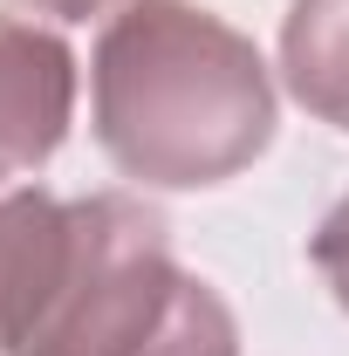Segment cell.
Segmentation results:
<instances>
[{
    "label": "cell",
    "mask_w": 349,
    "mask_h": 356,
    "mask_svg": "<svg viewBox=\"0 0 349 356\" xmlns=\"http://www.w3.org/2000/svg\"><path fill=\"white\" fill-rule=\"evenodd\" d=\"M76 117V48L42 21L0 14V185L35 178Z\"/></svg>",
    "instance_id": "3957f363"
},
{
    "label": "cell",
    "mask_w": 349,
    "mask_h": 356,
    "mask_svg": "<svg viewBox=\"0 0 349 356\" xmlns=\"http://www.w3.org/2000/svg\"><path fill=\"white\" fill-rule=\"evenodd\" d=\"M0 356H7V350H0Z\"/></svg>",
    "instance_id": "52a82bcc"
},
{
    "label": "cell",
    "mask_w": 349,
    "mask_h": 356,
    "mask_svg": "<svg viewBox=\"0 0 349 356\" xmlns=\"http://www.w3.org/2000/svg\"><path fill=\"white\" fill-rule=\"evenodd\" d=\"M21 7L55 14V21H89V14H117V7H131V0H21Z\"/></svg>",
    "instance_id": "8992f818"
},
{
    "label": "cell",
    "mask_w": 349,
    "mask_h": 356,
    "mask_svg": "<svg viewBox=\"0 0 349 356\" xmlns=\"http://www.w3.org/2000/svg\"><path fill=\"white\" fill-rule=\"evenodd\" d=\"M7 356H240V322L206 274L178 267L158 206L89 192L62 206Z\"/></svg>",
    "instance_id": "7a4b0ae2"
},
{
    "label": "cell",
    "mask_w": 349,
    "mask_h": 356,
    "mask_svg": "<svg viewBox=\"0 0 349 356\" xmlns=\"http://www.w3.org/2000/svg\"><path fill=\"white\" fill-rule=\"evenodd\" d=\"M281 83L315 124L349 131V0H288Z\"/></svg>",
    "instance_id": "277c9868"
},
{
    "label": "cell",
    "mask_w": 349,
    "mask_h": 356,
    "mask_svg": "<svg viewBox=\"0 0 349 356\" xmlns=\"http://www.w3.org/2000/svg\"><path fill=\"white\" fill-rule=\"evenodd\" d=\"M89 124L144 192H206L274 144V76L233 21L192 0H131L89 55Z\"/></svg>",
    "instance_id": "6da1fadb"
},
{
    "label": "cell",
    "mask_w": 349,
    "mask_h": 356,
    "mask_svg": "<svg viewBox=\"0 0 349 356\" xmlns=\"http://www.w3.org/2000/svg\"><path fill=\"white\" fill-rule=\"evenodd\" d=\"M308 261H315V274H322V288L336 295V309L349 315V192L322 213L315 240H308Z\"/></svg>",
    "instance_id": "5b68a950"
}]
</instances>
